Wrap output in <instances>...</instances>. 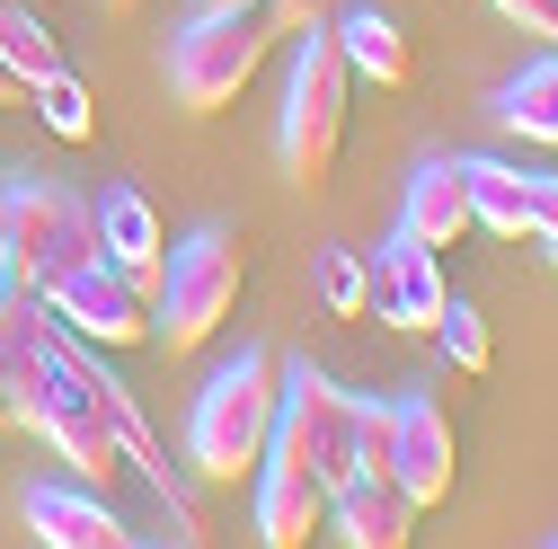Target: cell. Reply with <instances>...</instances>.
<instances>
[{
	"mask_svg": "<svg viewBox=\"0 0 558 549\" xmlns=\"http://www.w3.org/2000/svg\"><path fill=\"white\" fill-rule=\"evenodd\" d=\"M275 399H284V355L240 346V364H222L195 399V426H186L195 469L204 478H248L266 461V435H275Z\"/></svg>",
	"mask_w": 558,
	"mask_h": 549,
	"instance_id": "6da1fadb",
	"label": "cell"
},
{
	"mask_svg": "<svg viewBox=\"0 0 558 549\" xmlns=\"http://www.w3.org/2000/svg\"><path fill=\"white\" fill-rule=\"evenodd\" d=\"M355 98V72H345V53L319 27H302V53H293V81H284V124H275V151H284V178L293 186H328L337 151H345V107Z\"/></svg>",
	"mask_w": 558,
	"mask_h": 549,
	"instance_id": "7a4b0ae2",
	"label": "cell"
},
{
	"mask_svg": "<svg viewBox=\"0 0 558 549\" xmlns=\"http://www.w3.org/2000/svg\"><path fill=\"white\" fill-rule=\"evenodd\" d=\"M248 293V248L240 231H195L160 257V293H151V337L169 355H195Z\"/></svg>",
	"mask_w": 558,
	"mask_h": 549,
	"instance_id": "3957f363",
	"label": "cell"
},
{
	"mask_svg": "<svg viewBox=\"0 0 558 549\" xmlns=\"http://www.w3.org/2000/svg\"><path fill=\"white\" fill-rule=\"evenodd\" d=\"M275 36H284V27L266 19V0H257V10H195V27H178V45H169L178 107L186 115H222L257 81V62L275 53Z\"/></svg>",
	"mask_w": 558,
	"mask_h": 549,
	"instance_id": "277c9868",
	"label": "cell"
},
{
	"mask_svg": "<svg viewBox=\"0 0 558 549\" xmlns=\"http://www.w3.org/2000/svg\"><path fill=\"white\" fill-rule=\"evenodd\" d=\"M0 195H10V284L27 293H53L72 266L98 257V204L53 186V178H0Z\"/></svg>",
	"mask_w": 558,
	"mask_h": 549,
	"instance_id": "5b68a950",
	"label": "cell"
},
{
	"mask_svg": "<svg viewBox=\"0 0 558 549\" xmlns=\"http://www.w3.org/2000/svg\"><path fill=\"white\" fill-rule=\"evenodd\" d=\"M355 390H337L319 364H284V399H275V435H266V461H293L311 478H337L355 469Z\"/></svg>",
	"mask_w": 558,
	"mask_h": 549,
	"instance_id": "8992f818",
	"label": "cell"
},
{
	"mask_svg": "<svg viewBox=\"0 0 558 549\" xmlns=\"http://www.w3.org/2000/svg\"><path fill=\"white\" fill-rule=\"evenodd\" d=\"M45 319L72 328L81 346H151V293L133 284L124 266H107V257L62 274V284L45 293Z\"/></svg>",
	"mask_w": 558,
	"mask_h": 549,
	"instance_id": "52a82bcc",
	"label": "cell"
},
{
	"mask_svg": "<svg viewBox=\"0 0 558 549\" xmlns=\"http://www.w3.org/2000/svg\"><path fill=\"white\" fill-rule=\"evenodd\" d=\"M390 478L416 497V514L452 497L461 443H452V417H444L435 399H399V407H390Z\"/></svg>",
	"mask_w": 558,
	"mask_h": 549,
	"instance_id": "ba28073f",
	"label": "cell"
},
{
	"mask_svg": "<svg viewBox=\"0 0 558 549\" xmlns=\"http://www.w3.org/2000/svg\"><path fill=\"white\" fill-rule=\"evenodd\" d=\"M328 532L355 540V549H408L416 540V497L390 469H345L328 488Z\"/></svg>",
	"mask_w": 558,
	"mask_h": 549,
	"instance_id": "9c48e42d",
	"label": "cell"
},
{
	"mask_svg": "<svg viewBox=\"0 0 558 549\" xmlns=\"http://www.w3.org/2000/svg\"><path fill=\"white\" fill-rule=\"evenodd\" d=\"M452 302V284H444V257L426 248V240H381L373 248V310L390 319V328H435V310Z\"/></svg>",
	"mask_w": 558,
	"mask_h": 549,
	"instance_id": "30bf717a",
	"label": "cell"
},
{
	"mask_svg": "<svg viewBox=\"0 0 558 549\" xmlns=\"http://www.w3.org/2000/svg\"><path fill=\"white\" fill-rule=\"evenodd\" d=\"M27 532L45 540V549H124L133 532L116 523V505H107V488H53V478H36L27 488Z\"/></svg>",
	"mask_w": 558,
	"mask_h": 549,
	"instance_id": "8fae6325",
	"label": "cell"
},
{
	"mask_svg": "<svg viewBox=\"0 0 558 549\" xmlns=\"http://www.w3.org/2000/svg\"><path fill=\"white\" fill-rule=\"evenodd\" d=\"M98 257L124 266L143 293H160V257H169V240H160V213H151L143 186H107V195H98Z\"/></svg>",
	"mask_w": 558,
	"mask_h": 549,
	"instance_id": "7c38bea8",
	"label": "cell"
},
{
	"mask_svg": "<svg viewBox=\"0 0 558 549\" xmlns=\"http://www.w3.org/2000/svg\"><path fill=\"white\" fill-rule=\"evenodd\" d=\"M311 532H328V478H311L293 461H257V540L302 549Z\"/></svg>",
	"mask_w": 558,
	"mask_h": 549,
	"instance_id": "4fadbf2b",
	"label": "cell"
},
{
	"mask_svg": "<svg viewBox=\"0 0 558 549\" xmlns=\"http://www.w3.org/2000/svg\"><path fill=\"white\" fill-rule=\"evenodd\" d=\"M328 36H337V53H345V72H355V81H373V89H408L416 81L408 27L390 10H345V19H328Z\"/></svg>",
	"mask_w": 558,
	"mask_h": 549,
	"instance_id": "5bb4252c",
	"label": "cell"
},
{
	"mask_svg": "<svg viewBox=\"0 0 558 549\" xmlns=\"http://www.w3.org/2000/svg\"><path fill=\"white\" fill-rule=\"evenodd\" d=\"M399 231H408V240H426V248H452L461 231H478V222H470L461 160H426V169L408 178V213H399Z\"/></svg>",
	"mask_w": 558,
	"mask_h": 549,
	"instance_id": "9a60e30c",
	"label": "cell"
},
{
	"mask_svg": "<svg viewBox=\"0 0 558 549\" xmlns=\"http://www.w3.org/2000/svg\"><path fill=\"white\" fill-rule=\"evenodd\" d=\"M461 186H470V222L497 231V240H532V178L506 169V160H461Z\"/></svg>",
	"mask_w": 558,
	"mask_h": 549,
	"instance_id": "2e32d148",
	"label": "cell"
},
{
	"mask_svg": "<svg viewBox=\"0 0 558 549\" xmlns=\"http://www.w3.org/2000/svg\"><path fill=\"white\" fill-rule=\"evenodd\" d=\"M497 115L523 133V143H549V151H558V45H549L541 62H523V72L506 81Z\"/></svg>",
	"mask_w": 558,
	"mask_h": 549,
	"instance_id": "e0dca14e",
	"label": "cell"
},
{
	"mask_svg": "<svg viewBox=\"0 0 558 549\" xmlns=\"http://www.w3.org/2000/svg\"><path fill=\"white\" fill-rule=\"evenodd\" d=\"M0 62L36 89L45 72H62V36L36 19V0H0Z\"/></svg>",
	"mask_w": 558,
	"mask_h": 549,
	"instance_id": "ac0fdd59",
	"label": "cell"
},
{
	"mask_svg": "<svg viewBox=\"0 0 558 549\" xmlns=\"http://www.w3.org/2000/svg\"><path fill=\"white\" fill-rule=\"evenodd\" d=\"M27 98H36V115H45L53 133H62V143H98V98H89V89L72 81V62H62V72H45V81H36Z\"/></svg>",
	"mask_w": 558,
	"mask_h": 549,
	"instance_id": "d6986e66",
	"label": "cell"
},
{
	"mask_svg": "<svg viewBox=\"0 0 558 549\" xmlns=\"http://www.w3.org/2000/svg\"><path fill=\"white\" fill-rule=\"evenodd\" d=\"M426 337H435V355H444L452 373H487V364H497V337H487V319H478L470 302H444Z\"/></svg>",
	"mask_w": 558,
	"mask_h": 549,
	"instance_id": "ffe728a7",
	"label": "cell"
},
{
	"mask_svg": "<svg viewBox=\"0 0 558 549\" xmlns=\"http://www.w3.org/2000/svg\"><path fill=\"white\" fill-rule=\"evenodd\" d=\"M319 302H328V319H364L373 310V257L364 248H319Z\"/></svg>",
	"mask_w": 558,
	"mask_h": 549,
	"instance_id": "44dd1931",
	"label": "cell"
},
{
	"mask_svg": "<svg viewBox=\"0 0 558 549\" xmlns=\"http://www.w3.org/2000/svg\"><path fill=\"white\" fill-rule=\"evenodd\" d=\"M497 19H514V27L541 36V45H558V0H497Z\"/></svg>",
	"mask_w": 558,
	"mask_h": 549,
	"instance_id": "7402d4cb",
	"label": "cell"
},
{
	"mask_svg": "<svg viewBox=\"0 0 558 549\" xmlns=\"http://www.w3.org/2000/svg\"><path fill=\"white\" fill-rule=\"evenodd\" d=\"M532 178V240H558V178L549 169H523Z\"/></svg>",
	"mask_w": 558,
	"mask_h": 549,
	"instance_id": "603a6c76",
	"label": "cell"
},
{
	"mask_svg": "<svg viewBox=\"0 0 558 549\" xmlns=\"http://www.w3.org/2000/svg\"><path fill=\"white\" fill-rule=\"evenodd\" d=\"M328 10H337V0H266V19L284 27V36H302V27H319Z\"/></svg>",
	"mask_w": 558,
	"mask_h": 549,
	"instance_id": "cb8c5ba5",
	"label": "cell"
},
{
	"mask_svg": "<svg viewBox=\"0 0 558 549\" xmlns=\"http://www.w3.org/2000/svg\"><path fill=\"white\" fill-rule=\"evenodd\" d=\"M0 284H10V195H0Z\"/></svg>",
	"mask_w": 558,
	"mask_h": 549,
	"instance_id": "d4e9b609",
	"label": "cell"
},
{
	"mask_svg": "<svg viewBox=\"0 0 558 549\" xmlns=\"http://www.w3.org/2000/svg\"><path fill=\"white\" fill-rule=\"evenodd\" d=\"M10 98H27V81L10 72V62H0V107H10Z\"/></svg>",
	"mask_w": 558,
	"mask_h": 549,
	"instance_id": "484cf974",
	"label": "cell"
},
{
	"mask_svg": "<svg viewBox=\"0 0 558 549\" xmlns=\"http://www.w3.org/2000/svg\"><path fill=\"white\" fill-rule=\"evenodd\" d=\"M195 10H257V0H195Z\"/></svg>",
	"mask_w": 558,
	"mask_h": 549,
	"instance_id": "4316f807",
	"label": "cell"
},
{
	"mask_svg": "<svg viewBox=\"0 0 558 549\" xmlns=\"http://www.w3.org/2000/svg\"><path fill=\"white\" fill-rule=\"evenodd\" d=\"M532 248H541V266H549V274H558V240H532Z\"/></svg>",
	"mask_w": 558,
	"mask_h": 549,
	"instance_id": "83f0119b",
	"label": "cell"
},
{
	"mask_svg": "<svg viewBox=\"0 0 558 549\" xmlns=\"http://www.w3.org/2000/svg\"><path fill=\"white\" fill-rule=\"evenodd\" d=\"M0 426H10V399H0Z\"/></svg>",
	"mask_w": 558,
	"mask_h": 549,
	"instance_id": "f1b7e54d",
	"label": "cell"
},
{
	"mask_svg": "<svg viewBox=\"0 0 558 549\" xmlns=\"http://www.w3.org/2000/svg\"><path fill=\"white\" fill-rule=\"evenodd\" d=\"M107 10H133V0H107Z\"/></svg>",
	"mask_w": 558,
	"mask_h": 549,
	"instance_id": "f546056e",
	"label": "cell"
}]
</instances>
